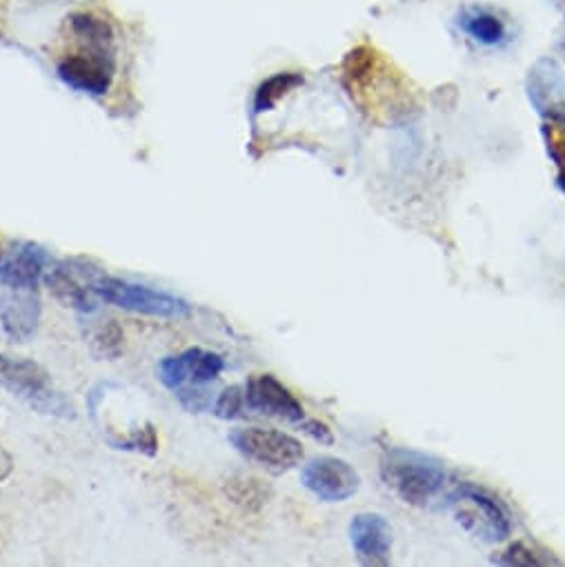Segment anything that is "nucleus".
Wrapping results in <instances>:
<instances>
[{
  "instance_id": "obj_1",
  "label": "nucleus",
  "mask_w": 565,
  "mask_h": 567,
  "mask_svg": "<svg viewBox=\"0 0 565 567\" xmlns=\"http://www.w3.org/2000/svg\"><path fill=\"white\" fill-rule=\"evenodd\" d=\"M70 25L81 50L59 63V79L76 92L105 96L114 81L112 30L94 14H74Z\"/></svg>"
},
{
  "instance_id": "obj_2",
  "label": "nucleus",
  "mask_w": 565,
  "mask_h": 567,
  "mask_svg": "<svg viewBox=\"0 0 565 567\" xmlns=\"http://www.w3.org/2000/svg\"><path fill=\"white\" fill-rule=\"evenodd\" d=\"M381 476L403 503L414 507H430L448 487L443 463L412 450H390Z\"/></svg>"
},
{
  "instance_id": "obj_3",
  "label": "nucleus",
  "mask_w": 565,
  "mask_h": 567,
  "mask_svg": "<svg viewBox=\"0 0 565 567\" xmlns=\"http://www.w3.org/2000/svg\"><path fill=\"white\" fill-rule=\"evenodd\" d=\"M0 390L10 392L39 414L76 419L74 403L56 390L50 372L30 359L0 354Z\"/></svg>"
},
{
  "instance_id": "obj_4",
  "label": "nucleus",
  "mask_w": 565,
  "mask_h": 567,
  "mask_svg": "<svg viewBox=\"0 0 565 567\" xmlns=\"http://www.w3.org/2000/svg\"><path fill=\"white\" fill-rule=\"evenodd\" d=\"M92 290L99 297V301H105L107 306H114L119 310L156 317V319L189 317V306L183 299L172 297L167 292L152 290L147 286H138V282L110 276L101 269H94L92 274Z\"/></svg>"
},
{
  "instance_id": "obj_5",
  "label": "nucleus",
  "mask_w": 565,
  "mask_h": 567,
  "mask_svg": "<svg viewBox=\"0 0 565 567\" xmlns=\"http://www.w3.org/2000/svg\"><path fill=\"white\" fill-rule=\"evenodd\" d=\"M448 505L454 509L459 523L487 543L505 540L512 532V518L505 505L487 489L463 483L448 492Z\"/></svg>"
},
{
  "instance_id": "obj_6",
  "label": "nucleus",
  "mask_w": 565,
  "mask_h": 567,
  "mask_svg": "<svg viewBox=\"0 0 565 567\" xmlns=\"http://www.w3.org/2000/svg\"><path fill=\"white\" fill-rule=\"evenodd\" d=\"M229 443L247 461L258 463L271 472H288L304 461L301 441L286 432L243 427L229 434Z\"/></svg>"
},
{
  "instance_id": "obj_7",
  "label": "nucleus",
  "mask_w": 565,
  "mask_h": 567,
  "mask_svg": "<svg viewBox=\"0 0 565 567\" xmlns=\"http://www.w3.org/2000/svg\"><path fill=\"white\" fill-rule=\"evenodd\" d=\"M94 269L96 267L81 258L61 260L45 269L43 280L61 306L90 315L99 308V297L92 290Z\"/></svg>"
},
{
  "instance_id": "obj_8",
  "label": "nucleus",
  "mask_w": 565,
  "mask_h": 567,
  "mask_svg": "<svg viewBox=\"0 0 565 567\" xmlns=\"http://www.w3.org/2000/svg\"><path fill=\"white\" fill-rule=\"evenodd\" d=\"M225 370V361L209 350L192 348L178 357H167L158 363V381L174 394L203 388L216 381Z\"/></svg>"
},
{
  "instance_id": "obj_9",
  "label": "nucleus",
  "mask_w": 565,
  "mask_h": 567,
  "mask_svg": "<svg viewBox=\"0 0 565 567\" xmlns=\"http://www.w3.org/2000/svg\"><path fill=\"white\" fill-rule=\"evenodd\" d=\"M243 392H245V405L256 414L295 423V425L306 421V408L271 374L251 377L245 383Z\"/></svg>"
},
{
  "instance_id": "obj_10",
  "label": "nucleus",
  "mask_w": 565,
  "mask_h": 567,
  "mask_svg": "<svg viewBox=\"0 0 565 567\" xmlns=\"http://www.w3.org/2000/svg\"><path fill=\"white\" fill-rule=\"evenodd\" d=\"M304 485L326 503H343L357 494L361 476L357 470L335 456H319L301 472Z\"/></svg>"
},
{
  "instance_id": "obj_11",
  "label": "nucleus",
  "mask_w": 565,
  "mask_h": 567,
  "mask_svg": "<svg viewBox=\"0 0 565 567\" xmlns=\"http://www.w3.org/2000/svg\"><path fill=\"white\" fill-rule=\"evenodd\" d=\"M45 269V249L34 243H19L0 260V286L8 290H37Z\"/></svg>"
},
{
  "instance_id": "obj_12",
  "label": "nucleus",
  "mask_w": 565,
  "mask_h": 567,
  "mask_svg": "<svg viewBox=\"0 0 565 567\" xmlns=\"http://www.w3.org/2000/svg\"><path fill=\"white\" fill-rule=\"evenodd\" d=\"M350 538L363 565H388L392 558V527L381 514H359L350 523Z\"/></svg>"
},
{
  "instance_id": "obj_13",
  "label": "nucleus",
  "mask_w": 565,
  "mask_h": 567,
  "mask_svg": "<svg viewBox=\"0 0 565 567\" xmlns=\"http://www.w3.org/2000/svg\"><path fill=\"white\" fill-rule=\"evenodd\" d=\"M41 299L37 290H8L0 299V326L12 341L25 343L37 334Z\"/></svg>"
},
{
  "instance_id": "obj_14",
  "label": "nucleus",
  "mask_w": 565,
  "mask_h": 567,
  "mask_svg": "<svg viewBox=\"0 0 565 567\" xmlns=\"http://www.w3.org/2000/svg\"><path fill=\"white\" fill-rule=\"evenodd\" d=\"M461 28L481 45H496L505 39V25L487 10H468L461 17Z\"/></svg>"
},
{
  "instance_id": "obj_15",
  "label": "nucleus",
  "mask_w": 565,
  "mask_h": 567,
  "mask_svg": "<svg viewBox=\"0 0 565 567\" xmlns=\"http://www.w3.org/2000/svg\"><path fill=\"white\" fill-rule=\"evenodd\" d=\"M225 494L229 496V501H234L236 505L245 507V509H260L267 503V487L251 476H234L225 483Z\"/></svg>"
},
{
  "instance_id": "obj_16",
  "label": "nucleus",
  "mask_w": 565,
  "mask_h": 567,
  "mask_svg": "<svg viewBox=\"0 0 565 567\" xmlns=\"http://www.w3.org/2000/svg\"><path fill=\"white\" fill-rule=\"evenodd\" d=\"M304 83V76L299 74H278V76H271L267 79L258 92H256V99H254V110L256 112H267L271 110L282 96H286L288 92H292L297 85Z\"/></svg>"
},
{
  "instance_id": "obj_17",
  "label": "nucleus",
  "mask_w": 565,
  "mask_h": 567,
  "mask_svg": "<svg viewBox=\"0 0 565 567\" xmlns=\"http://www.w3.org/2000/svg\"><path fill=\"white\" fill-rule=\"evenodd\" d=\"M125 334L116 321L103 323L94 334V352L101 359H116L123 352Z\"/></svg>"
},
{
  "instance_id": "obj_18",
  "label": "nucleus",
  "mask_w": 565,
  "mask_h": 567,
  "mask_svg": "<svg viewBox=\"0 0 565 567\" xmlns=\"http://www.w3.org/2000/svg\"><path fill=\"white\" fill-rule=\"evenodd\" d=\"M494 563L499 565H525V567H536V565H558V560L552 558H541L532 547H527L525 543H514L510 545L505 551H501V556L494 558Z\"/></svg>"
},
{
  "instance_id": "obj_19",
  "label": "nucleus",
  "mask_w": 565,
  "mask_h": 567,
  "mask_svg": "<svg viewBox=\"0 0 565 567\" xmlns=\"http://www.w3.org/2000/svg\"><path fill=\"white\" fill-rule=\"evenodd\" d=\"M243 408H245V392H243V388L232 385V388H227V390H223V392L218 394V399H216V403H214V414H216L218 419L229 421V419L240 416Z\"/></svg>"
},
{
  "instance_id": "obj_20",
  "label": "nucleus",
  "mask_w": 565,
  "mask_h": 567,
  "mask_svg": "<svg viewBox=\"0 0 565 567\" xmlns=\"http://www.w3.org/2000/svg\"><path fill=\"white\" fill-rule=\"evenodd\" d=\"M121 450H138V452H145L150 456H154L158 452V436H156V430L152 423H147L143 430H136L130 439L116 443Z\"/></svg>"
},
{
  "instance_id": "obj_21",
  "label": "nucleus",
  "mask_w": 565,
  "mask_h": 567,
  "mask_svg": "<svg viewBox=\"0 0 565 567\" xmlns=\"http://www.w3.org/2000/svg\"><path fill=\"white\" fill-rule=\"evenodd\" d=\"M299 427L306 432V434H310L315 441H319V443H332L335 441V436H332V432L328 430V425L326 423H321V421H317V419H306L304 423H299Z\"/></svg>"
},
{
  "instance_id": "obj_22",
  "label": "nucleus",
  "mask_w": 565,
  "mask_h": 567,
  "mask_svg": "<svg viewBox=\"0 0 565 567\" xmlns=\"http://www.w3.org/2000/svg\"><path fill=\"white\" fill-rule=\"evenodd\" d=\"M12 470H14V458L3 445H0V483L10 478Z\"/></svg>"
}]
</instances>
